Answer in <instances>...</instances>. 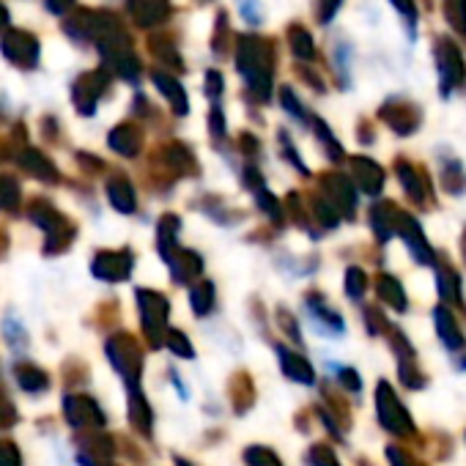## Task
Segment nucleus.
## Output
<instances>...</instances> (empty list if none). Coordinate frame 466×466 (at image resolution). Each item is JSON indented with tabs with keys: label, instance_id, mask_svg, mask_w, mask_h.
I'll return each instance as SVG.
<instances>
[{
	"label": "nucleus",
	"instance_id": "f257e3e1",
	"mask_svg": "<svg viewBox=\"0 0 466 466\" xmlns=\"http://www.w3.org/2000/svg\"><path fill=\"white\" fill-rule=\"evenodd\" d=\"M433 64L439 75V96L450 99L458 88L466 86V61L461 47L450 36L433 39Z\"/></svg>",
	"mask_w": 466,
	"mask_h": 466
},
{
	"label": "nucleus",
	"instance_id": "f03ea898",
	"mask_svg": "<svg viewBox=\"0 0 466 466\" xmlns=\"http://www.w3.org/2000/svg\"><path fill=\"white\" fill-rule=\"evenodd\" d=\"M376 409H379V420H381L384 431H390L392 436H400V439L417 436V425H414L409 409L400 403V398L395 395V390L387 381H379V387H376Z\"/></svg>",
	"mask_w": 466,
	"mask_h": 466
},
{
	"label": "nucleus",
	"instance_id": "7ed1b4c3",
	"mask_svg": "<svg viewBox=\"0 0 466 466\" xmlns=\"http://www.w3.org/2000/svg\"><path fill=\"white\" fill-rule=\"evenodd\" d=\"M379 118L398 135V137H411L422 127V107L414 105L411 99H387L379 110Z\"/></svg>",
	"mask_w": 466,
	"mask_h": 466
},
{
	"label": "nucleus",
	"instance_id": "20e7f679",
	"mask_svg": "<svg viewBox=\"0 0 466 466\" xmlns=\"http://www.w3.org/2000/svg\"><path fill=\"white\" fill-rule=\"evenodd\" d=\"M395 176H398L403 192L409 195V200L417 208H431L433 206V187H431V178H428V173L422 167H417L406 157H398L395 159Z\"/></svg>",
	"mask_w": 466,
	"mask_h": 466
},
{
	"label": "nucleus",
	"instance_id": "39448f33",
	"mask_svg": "<svg viewBox=\"0 0 466 466\" xmlns=\"http://www.w3.org/2000/svg\"><path fill=\"white\" fill-rule=\"evenodd\" d=\"M398 233H400V239L406 242V250L411 253V258H414L420 267H428V269L436 267L439 253L431 248V242H428V237H425L422 225L417 222V217L400 211V217H398Z\"/></svg>",
	"mask_w": 466,
	"mask_h": 466
},
{
	"label": "nucleus",
	"instance_id": "423d86ee",
	"mask_svg": "<svg viewBox=\"0 0 466 466\" xmlns=\"http://www.w3.org/2000/svg\"><path fill=\"white\" fill-rule=\"evenodd\" d=\"M433 324H436V335H439L441 346L450 354H458V351L466 349V335H463V329H461V324H458V319H455V313L450 308L436 305L433 308Z\"/></svg>",
	"mask_w": 466,
	"mask_h": 466
},
{
	"label": "nucleus",
	"instance_id": "0eeeda50",
	"mask_svg": "<svg viewBox=\"0 0 466 466\" xmlns=\"http://www.w3.org/2000/svg\"><path fill=\"white\" fill-rule=\"evenodd\" d=\"M436 289H439V299L444 308H463V289H461V275L439 256L436 258Z\"/></svg>",
	"mask_w": 466,
	"mask_h": 466
},
{
	"label": "nucleus",
	"instance_id": "6e6552de",
	"mask_svg": "<svg viewBox=\"0 0 466 466\" xmlns=\"http://www.w3.org/2000/svg\"><path fill=\"white\" fill-rule=\"evenodd\" d=\"M439 178H441V187L447 195H463L466 192V170L455 154L439 157Z\"/></svg>",
	"mask_w": 466,
	"mask_h": 466
},
{
	"label": "nucleus",
	"instance_id": "1a4fd4ad",
	"mask_svg": "<svg viewBox=\"0 0 466 466\" xmlns=\"http://www.w3.org/2000/svg\"><path fill=\"white\" fill-rule=\"evenodd\" d=\"M398 217H400V208L390 200H381L373 206L370 211V219H373V230L379 242H390L395 233H398Z\"/></svg>",
	"mask_w": 466,
	"mask_h": 466
},
{
	"label": "nucleus",
	"instance_id": "9d476101",
	"mask_svg": "<svg viewBox=\"0 0 466 466\" xmlns=\"http://www.w3.org/2000/svg\"><path fill=\"white\" fill-rule=\"evenodd\" d=\"M351 165H354V176H357L360 187L368 195H379L384 189V170H381V165H376L368 157H354Z\"/></svg>",
	"mask_w": 466,
	"mask_h": 466
},
{
	"label": "nucleus",
	"instance_id": "9b49d317",
	"mask_svg": "<svg viewBox=\"0 0 466 466\" xmlns=\"http://www.w3.org/2000/svg\"><path fill=\"white\" fill-rule=\"evenodd\" d=\"M376 291H379V297H381L392 310H398V313H406V310H409L406 291H403V286H400L392 275H379V280H376Z\"/></svg>",
	"mask_w": 466,
	"mask_h": 466
},
{
	"label": "nucleus",
	"instance_id": "f8f14e48",
	"mask_svg": "<svg viewBox=\"0 0 466 466\" xmlns=\"http://www.w3.org/2000/svg\"><path fill=\"white\" fill-rule=\"evenodd\" d=\"M441 15L452 34L466 39V0H441Z\"/></svg>",
	"mask_w": 466,
	"mask_h": 466
},
{
	"label": "nucleus",
	"instance_id": "ddd939ff",
	"mask_svg": "<svg viewBox=\"0 0 466 466\" xmlns=\"http://www.w3.org/2000/svg\"><path fill=\"white\" fill-rule=\"evenodd\" d=\"M4 50H6L15 61H23V56L36 58L39 45H36L28 34H9V36L4 39Z\"/></svg>",
	"mask_w": 466,
	"mask_h": 466
},
{
	"label": "nucleus",
	"instance_id": "4468645a",
	"mask_svg": "<svg viewBox=\"0 0 466 466\" xmlns=\"http://www.w3.org/2000/svg\"><path fill=\"white\" fill-rule=\"evenodd\" d=\"M390 4H392V6H395V12L400 15L409 42H414V39H417V25H420L417 4H414V0H390Z\"/></svg>",
	"mask_w": 466,
	"mask_h": 466
},
{
	"label": "nucleus",
	"instance_id": "2eb2a0df",
	"mask_svg": "<svg viewBox=\"0 0 466 466\" xmlns=\"http://www.w3.org/2000/svg\"><path fill=\"white\" fill-rule=\"evenodd\" d=\"M398 373H400L403 387H409V390H422L428 384V376L422 373V368L417 365V360L398 362Z\"/></svg>",
	"mask_w": 466,
	"mask_h": 466
},
{
	"label": "nucleus",
	"instance_id": "dca6fc26",
	"mask_svg": "<svg viewBox=\"0 0 466 466\" xmlns=\"http://www.w3.org/2000/svg\"><path fill=\"white\" fill-rule=\"evenodd\" d=\"M289 36H291V50H294V56H297V58H302V61H313V56H316V47H313V39H310V34H308L305 28L294 25Z\"/></svg>",
	"mask_w": 466,
	"mask_h": 466
},
{
	"label": "nucleus",
	"instance_id": "f3484780",
	"mask_svg": "<svg viewBox=\"0 0 466 466\" xmlns=\"http://www.w3.org/2000/svg\"><path fill=\"white\" fill-rule=\"evenodd\" d=\"M387 458H390L392 466H428V463L417 461L414 455H409V452L400 450V447H387Z\"/></svg>",
	"mask_w": 466,
	"mask_h": 466
},
{
	"label": "nucleus",
	"instance_id": "a211bd4d",
	"mask_svg": "<svg viewBox=\"0 0 466 466\" xmlns=\"http://www.w3.org/2000/svg\"><path fill=\"white\" fill-rule=\"evenodd\" d=\"M340 4H343V0H319V23L329 25L335 20L338 9H340Z\"/></svg>",
	"mask_w": 466,
	"mask_h": 466
},
{
	"label": "nucleus",
	"instance_id": "6ab92c4d",
	"mask_svg": "<svg viewBox=\"0 0 466 466\" xmlns=\"http://www.w3.org/2000/svg\"><path fill=\"white\" fill-rule=\"evenodd\" d=\"M365 286H368L365 272L351 269V272H349V294H351V297H362V294H365Z\"/></svg>",
	"mask_w": 466,
	"mask_h": 466
},
{
	"label": "nucleus",
	"instance_id": "aec40b11",
	"mask_svg": "<svg viewBox=\"0 0 466 466\" xmlns=\"http://www.w3.org/2000/svg\"><path fill=\"white\" fill-rule=\"evenodd\" d=\"M340 379L346 381V387H349V390H354V392L360 390V379H357V373H354V370H343V373H340Z\"/></svg>",
	"mask_w": 466,
	"mask_h": 466
},
{
	"label": "nucleus",
	"instance_id": "412c9836",
	"mask_svg": "<svg viewBox=\"0 0 466 466\" xmlns=\"http://www.w3.org/2000/svg\"><path fill=\"white\" fill-rule=\"evenodd\" d=\"M69 4H72V0H47L50 12H56V15H64L69 9Z\"/></svg>",
	"mask_w": 466,
	"mask_h": 466
},
{
	"label": "nucleus",
	"instance_id": "4be33fe9",
	"mask_svg": "<svg viewBox=\"0 0 466 466\" xmlns=\"http://www.w3.org/2000/svg\"><path fill=\"white\" fill-rule=\"evenodd\" d=\"M461 253H463V261H466V230H463V237H461Z\"/></svg>",
	"mask_w": 466,
	"mask_h": 466
},
{
	"label": "nucleus",
	"instance_id": "5701e85b",
	"mask_svg": "<svg viewBox=\"0 0 466 466\" xmlns=\"http://www.w3.org/2000/svg\"><path fill=\"white\" fill-rule=\"evenodd\" d=\"M0 23H6V9L4 6H0Z\"/></svg>",
	"mask_w": 466,
	"mask_h": 466
}]
</instances>
